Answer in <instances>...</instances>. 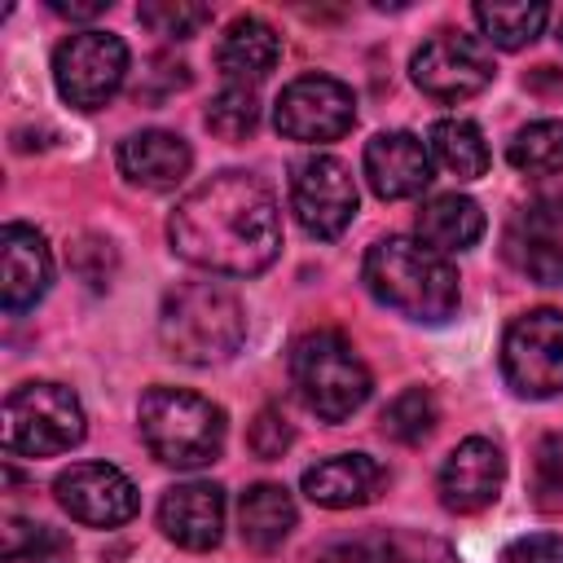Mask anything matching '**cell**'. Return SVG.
<instances>
[{
  "mask_svg": "<svg viewBox=\"0 0 563 563\" xmlns=\"http://www.w3.org/2000/svg\"><path fill=\"white\" fill-rule=\"evenodd\" d=\"M167 242L180 260L207 273L251 277L282 251V211L260 176L216 172L176 202L167 216Z\"/></svg>",
  "mask_w": 563,
  "mask_h": 563,
  "instance_id": "6da1fadb",
  "label": "cell"
},
{
  "mask_svg": "<svg viewBox=\"0 0 563 563\" xmlns=\"http://www.w3.org/2000/svg\"><path fill=\"white\" fill-rule=\"evenodd\" d=\"M361 277H365L369 295L383 308H391V312H400V317H409L418 325L449 321L457 312V299H462L457 268L440 251H431L427 242L400 238V233L378 238L365 251Z\"/></svg>",
  "mask_w": 563,
  "mask_h": 563,
  "instance_id": "7a4b0ae2",
  "label": "cell"
},
{
  "mask_svg": "<svg viewBox=\"0 0 563 563\" xmlns=\"http://www.w3.org/2000/svg\"><path fill=\"white\" fill-rule=\"evenodd\" d=\"M158 339L185 365H220L246 339L242 299L224 282H180L163 295Z\"/></svg>",
  "mask_w": 563,
  "mask_h": 563,
  "instance_id": "3957f363",
  "label": "cell"
},
{
  "mask_svg": "<svg viewBox=\"0 0 563 563\" xmlns=\"http://www.w3.org/2000/svg\"><path fill=\"white\" fill-rule=\"evenodd\" d=\"M145 449L176 471H198L224 453V409L185 387H150L136 409Z\"/></svg>",
  "mask_w": 563,
  "mask_h": 563,
  "instance_id": "277c9868",
  "label": "cell"
},
{
  "mask_svg": "<svg viewBox=\"0 0 563 563\" xmlns=\"http://www.w3.org/2000/svg\"><path fill=\"white\" fill-rule=\"evenodd\" d=\"M290 383L321 422H343L369 400V369L339 330H308L290 347Z\"/></svg>",
  "mask_w": 563,
  "mask_h": 563,
  "instance_id": "5b68a950",
  "label": "cell"
},
{
  "mask_svg": "<svg viewBox=\"0 0 563 563\" xmlns=\"http://www.w3.org/2000/svg\"><path fill=\"white\" fill-rule=\"evenodd\" d=\"M84 440V405L62 383H22L4 400V449L18 457H53Z\"/></svg>",
  "mask_w": 563,
  "mask_h": 563,
  "instance_id": "8992f818",
  "label": "cell"
},
{
  "mask_svg": "<svg viewBox=\"0 0 563 563\" xmlns=\"http://www.w3.org/2000/svg\"><path fill=\"white\" fill-rule=\"evenodd\" d=\"M501 374L528 400H545L563 391V312L559 308H537L510 321L501 339Z\"/></svg>",
  "mask_w": 563,
  "mask_h": 563,
  "instance_id": "52a82bcc",
  "label": "cell"
},
{
  "mask_svg": "<svg viewBox=\"0 0 563 563\" xmlns=\"http://www.w3.org/2000/svg\"><path fill=\"white\" fill-rule=\"evenodd\" d=\"M128 75V44L110 31H79L53 48V84L62 101L79 110H101Z\"/></svg>",
  "mask_w": 563,
  "mask_h": 563,
  "instance_id": "ba28073f",
  "label": "cell"
},
{
  "mask_svg": "<svg viewBox=\"0 0 563 563\" xmlns=\"http://www.w3.org/2000/svg\"><path fill=\"white\" fill-rule=\"evenodd\" d=\"M273 123L286 141H303V145H325L339 141L343 132H352L356 123V97L343 79L334 75H299L282 88Z\"/></svg>",
  "mask_w": 563,
  "mask_h": 563,
  "instance_id": "9c48e42d",
  "label": "cell"
},
{
  "mask_svg": "<svg viewBox=\"0 0 563 563\" xmlns=\"http://www.w3.org/2000/svg\"><path fill=\"white\" fill-rule=\"evenodd\" d=\"M413 84L435 101H466L493 84V57L475 35L435 31L409 62Z\"/></svg>",
  "mask_w": 563,
  "mask_h": 563,
  "instance_id": "30bf717a",
  "label": "cell"
},
{
  "mask_svg": "<svg viewBox=\"0 0 563 563\" xmlns=\"http://www.w3.org/2000/svg\"><path fill=\"white\" fill-rule=\"evenodd\" d=\"M290 211H295V220L303 224L308 238H321V242L339 238L356 216V180H352V172L330 154H312V158L295 163Z\"/></svg>",
  "mask_w": 563,
  "mask_h": 563,
  "instance_id": "8fae6325",
  "label": "cell"
},
{
  "mask_svg": "<svg viewBox=\"0 0 563 563\" xmlns=\"http://www.w3.org/2000/svg\"><path fill=\"white\" fill-rule=\"evenodd\" d=\"M57 506L88 528H119L136 515V484L110 462H79L53 479Z\"/></svg>",
  "mask_w": 563,
  "mask_h": 563,
  "instance_id": "7c38bea8",
  "label": "cell"
},
{
  "mask_svg": "<svg viewBox=\"0 0 563 563\" xmlns=\"http://www.w3.org/2000/svg\"><path fill=\"white\" fill-rule=\"evenodd\" d=\"M501 479H506L501 449L493 440H484V435H471L440 466V501L453 515H475V510L497 501Z\"/></svg>",
  "mask_w": 563,
  "mask_h": 563,
  "instance_id": "4fadbf2b",
  "label": "cell"
},
{
  "mask_svg": "<svg viewBox=\"0 0 563 563\" xmlns=\"http://www.w3.org/2000/svg\"><path fill=\"white\" fill-rule=\"evenodd\" d=\"M53 282V255L40 229L31 224H4L0 233V303L4 312H26L35 299H44Z\"/></svg>",
  "mask_w": 563,
  "mask_h": 563,
  "instance_id": "5bb4252c",
  "label": "cell"
},
{
  "mask_svg": "<svg viewBox=\"0 0 563 563\" xmlns=\"http://www.w3.org/2000/svg\"><path fill=\"white\" fill-rule=\"evenodd\" d=\"M158 528L180 550H216L224 537V493L207 479L172 484L158 501Z\"/></svg>",
  "mask_w": 563,
  "mask_h": 563,
  "instance_id": "9a60e30c",
  "label": "cell"
},
{
  "mask_svg": "<svg viewBox=\"0 0 563 563\" xmlns=\"http://www.w3.org/2000/svg\"><path fill=\"white\" fill-rule=\"evenodd\" d=\"M365 180L387 202L413 198L431 185V154L413 132H378L365 145Z\"/></svg>",
  "mask_w": 563,
  "mask_h": 563,
  "instance_id": "2e32d148",
  "label": "cell"
},
{
  "mask_svg": "<svg viewBox=\"0 0 563 563\" xmlns=\"http://www.w3.org/2000/svg\"><path fill=\"white\" fill-rule=\"evenodd\" d=\"M387 484V471L369 457V453H334L317 466L303 471V493L308 501L325 506V510H352V506H369Z\"/></svg>",
  "mask_w": 563,
  "mask_h": 563,
  "instance_id": "e0dca14e",
  "label": "cell"
},
{
  "mask_svg": "<svg viewBox=\"0 0 563 563\" xmlns=\"http://www.w3.org/2000/svg\"><path fill=\"white\" fill-rule=\"evenodd\" d=\"M194 167V150L185 145V136L176 132H163V128H145V132H132L123 145H119V172L141 185V189H176Z\"/></svg>",
  "mask_w": 563,
  "mask_h": 563,
  "instance_id": "ac0fdd59",
  "label": "cell"
},
{
  "mask_svg": "<svg viewBox=\"0 0 563 563\" xmlns=\"http://www.w3.org/2000/svg\"><path fill=\"white\" fill-rule=\"evenodd\" d=\"M277 57H282V40L264 18H233L224 26L220 44H216V66L238 88H251V84L268 79Z\"/></svg>",
  "mask_w": 563,
  "mask_h": 563,
  "instance_id": "d6986e66",
  "label": "cell"
},
{
  "mask_svg": "<svg viewBox=\"0 0 563 563\" xmlns=\"http://www.w3.org/2000/svg\"><path fill=\"white\" fill-rule=\"evenodd\" d=\"M484 238V211L466 194H435L418 211V242H427L440 255L466 251Z\"/></svg>",
  "mask_w": 563,
  "mask_h": 563,
  "instance_id": "ffe728a7",
  "label": "cell"
},
{
  "mask_svg": "<svg viewBox=\"0 0 563 563\" xmlns=\"http://www.w3.org/2000/svg\"><path fill=\"white\" fill-rule=\"evenodd\" d=\"M295 528V501L282 484H251L238 501V532L251 550H277Z\"/></svg>",
  "mask_w": 563,
  "mask_h": 563,
  "instance_id": "44dd1931",
  "label": "cell"
},
{
  "mask_svg": "<svg viewBox=\"0 0 563 563\" xmlns=\"http://www.w3.org/2000/svg\"><path fill=\"white\" fill-rule=\"evenodd\" d=\"M506 260L532 277L537 286H563V238L559 229H545L528 216H519L506 229Z\"/></svg>",
  "mask_w": 563,
  "mask_h": 563,
  "instance_id": "7402d4cb",
  "label": "cell"
},
{
  "mask_svg": "<svg viewBox=\"0 0 563 563\" xmlns=\"http://www.w3.org/2000/svg\"><path fill=\"white\" fill-rule=\"evenodd\" d=\"M550 9L541 0H479L475 4V22L484 31L488 44L497 48H523L541 35Z\"/></svg>",
  "mask_w": 563,
  "mask_h": 563,
  "instance_id": "603a6c76",
  "label": "cell"
},
{
  "mask_svg": "<svg viewBox=\"0 0 563 563\" xmlns=\"http://www.w3.org/2000/svg\"><path fill=\"white\" fill-rule=\"evenodd\" d=\"M431 154L457 180H475L488 172V145L471 119H435L431 123Z\"/></svg>",
  "mask_w": 563,
  "mask_h": 563,
  "instance_id": "cb8c5ba5",
  "label": "cell"
},
{
  "mask_svg": "<svg viewBox=\"0 0 563 563\" xmlns=\"http://www.w3.org/2000/svg\"><path fill=\"white\" fill-rule=\"evenodd\" d=\"M435 418H440V409H435L431 391L427 387H409V391L387 400V409L378 413V431L387 440H396V444H422L435 431Z\"/></svg>",
  "mask_w": 563,
  "mask_h": 563,
  "instance_id": "d4e9b609",
  "label": "cell"
},
{
  "mask_svg": "<svg viewBox=\"0 0 563 563\" xmlns=\"http://www.w3.org/2000/svg\"><path fill=\"white\" fill-rule=\"evenodd\" d=\"M506 154L528 176H554V172H563V119H537V123L519 128Z\"/></svg>",
  "mask_w": 563,
  "mask_h": 563,
  "instance_id": "484cf974",
  "label": "cell"
},
{
  "mask_svg": "<svg viewBox=\"0 0 563 563\" xmlns=\"http://www.w3.org/2000/svg\"><path fill=\"white\" fill-rule=\"evenodd\" d=\"M4 559L9 563H70V541L48 523L4 519Z\"/></svg>",
  "mask_w": 563,
  "mask_h": 563,
  "instance_id": "4316f807",
  "label": "cell"
},
{
  "mask_svg": "<svg viewBox=\"0 0 563 563\" xmlns=\"http://www.w3.org/2000/svg\"><path fill=\"white\" fill-rule=\"evenodd\" d=\"M207 128H211V136H220V141H246L255 128H260V101H255V88H238V84H229L224 92H216L211 97V106H207Z\"/></svg>",
  "mask_w": 563,
  "mask_h": 563,
  "instance_id": "83f0119b",
  "label": "cell"
},
{
  "mask_svg": "<svg viewBox=\"0 0 563 563\" xmlns=\"http://www.w3.org/2000/svg\"><path fill=\"white\" fill-rule=\"evenodd\" d=\"M136 18H141V26H150L163 40H189L211 22V9L194 4V0H145L136 9Z\"/></svg>",
  "mask_w": 563,
  "mask_h": 563,
  "instance_id": "f1b7e54d",
  "label": "cell"
},
{
  "mask_svg": "<svg viewBox=\"0 0 563 563\" xmlns=\"http://www.w3.org/2000/svg\"><path fill=\"white\" fill-rule=\"evenodd\" d=\"M532 493H537V506H559L563 501V431H554L537 444Z\"/></svg>",
  "mask_w": 563,
  "mask_h": 563,
  "instance_id": "f546056e",
  "label": "cell"
},
{
  "mask_svg": "<svg viewBox=\"0 0 563 563\" xmlns=\"http://www.w3.org/2000/svg\"><path fill=\"white\" fill-rule=\"evenodd\" d=\"M290 440H295V431H290V422H286V413H282V409H260V413H255V422H251V431H246L251 453H255V457H264V462L282 457V453L290 449Z\"/></svg>",
  "mask_w": 563,
  "mask_h": 563,
  "instance_id": "4dcf8cb0",
  "label": "cell"
},
{
  "mask_svg": "<svg viewBox=\"0 0 563 563\" xmlns=\"http://www.w3.org/2000/svg\"><path fill=\"white\" fill-rule=\"evenodd\" d=\"M506 563H563V537H550V532L519 537L506 550Z\"/></svg>",
  "mask_w": 563,
  "mask_h": 563,
  "instance_id": "1f68e13d",
  "label": "cell"
},
{
  "mask_svg": "<svg viewBox=\"0 0 563 563\" xmlns=\"http://www.w3.org/2000/svg\"><path fill=\"white\" fill-rule=\"evenodd\" d=\"M48 9H53V13H62V18H79V22H88V18L106 13V9H110V0H48Z\"/></svg>",
  "mask_w": 563,
  "mask_h": 563,
  "instance_id": "d6a6232c",
  "label": "cell"
},
{
  "mask_svg": "<svg viewBox=\"0 0 563 563\" xmlns=\"http://www.w3.org/2000/svg\"><path fill=\"white\" fill-rule=\"evenodd\" d=\"M317 563H378V545H334Z\"/></svg>",
  "mask_w": 563,
  "mask_h": 563,
  "instance_id": "836d02e7",
  "label": "cell"
},
{
  "mask_svg": "<svg viewBox=\"0 0 563 563\" xmlns=\"http://www.w3.org/2000/svg\"><path fill=\"white\" fill-rule=\"evenodd\" d=\"M378 563H418V559L405 554V550H396V545H378Z\"/></svg>",
  "mask_w": 563,
  "mask_h": 563,
  "instance_id": "e575fe53",
  "label": "cell"
},
{
  "mask_svg": "<svg viewBox=\"0 0 563 563\" xmlns=\"http://www.w3.org/2000/svg\"><path fill=\"white\" fill-rule=\"evenodd\" d=\"M559 40H563V18H559Z\"/></svg>",
  "mask_w": 563,
  "mask_h": 563,
  "instance_id": "d590c367",
  "label": "cell"
}]
</instances>
